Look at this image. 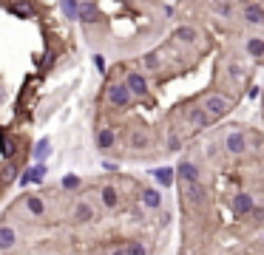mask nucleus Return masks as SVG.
Instances as JSON below:
<instances>
[{
  "mask_svg": "<svg viewBox=\"0 0 264 255\" xmlns=\"http://www.w3.org/2000/svg\"><path fill=\"white\" fill-rule=\"evenodd\" d=\"M227 111H230V99H227V96H219V94L207 96V114H210V116H225Z\"/></svg>",
  "mask_w": 264,
  "mask_h": 255,
  "instance_id": "f257e3e1",
  "label": "nucleus"
},
{
  "mask_svg": "<svg viewBox=\"0 0 264 255\" xmlns=\"http://www.w3.org/2000/svg\"><path fill=\"white\" fill-rule=\"evenodd\" d=\"M185 196L190 198L193 204H205V190L196 185V182H185Z\"/></svg>",
  "mask_w": 264,
  "mask_h": 255,
  "instance_id": "f03ea898",
  "label": "nucleus"
},
{
  "mask_svg": "<svg viewBox=\"0 0 264 255\" xmlns=\"http://www.w3.org/2000/svg\"><path fill=\"white\" fill-rule=\"evenodd\" d=\"M233 210H236L239 216H244V213H250V210H253V198L247 196V193H239V196L233 198Z\"/></svg>",
  "mask_w": 264,
  "mask_h": 255,
  "instance_id": "7ed1b4c3",
  "label": "nucleus"
},
{
  "mask_svg": "<svg viewBox=\"0 0 264 255\" xmlns=\"http://www.w3.org/2000/svg\"><path fill=\"white\" fill-rule=\"evenodd\" d=\"M108 99L114 105H128V85H114L108 91Z\"/></svg>",
  "mask_w": 264,
  "mask_h": 255,
  "instance_id": "20e7f679",
  "label": "nucleus"
},
{
  "mask_svg": "<svg viewBox=\"0 0 264 255\" xmlns=\"http://www.w3.org/2000/svg\"><path fill=\"white\" fill-rule=\"evenodd\" d=\"M0 148H3V156H6V159H12L14 153H17V142H14L9 133L0 130Z\"/></svg>",
  "mask_w": 264,
  "mask_h": 255,
  "instance_id": "39448f33",
  "label": "nucleus"
},
{
  "mask_svg": "<svg viewBox=\"0 0 264 255\" xmlns=\"http://www.w3.org/2000/svg\"><path fill=\"white\" fill-rule=\"evenodd\" d=\"M128 91H134V94H139V96H142V94L148 91V82H145V77L131 74V77H128Z\"/></svg>",
  "mask_w": 264,
  "mask_h": 255,
  "instance_id": "423d86ee",
  "label": "nucleus"
},
{
  "mask_svg": "<svg viewBox=\"0 0 264 255\" xmlns=\"http://www.w3.org/2000/svg\"><path fill=\"white\" fill-rule=\"evenodd\" d=\"M227 148H230V153H241L244 148H247V142H244L241 133H230V136H227Z\"/></svg>",
  "mask_w": 264,
  "mask_h": 255,
  "instance_id": "0eeeda50",
  "label": "nucleus"
},
{
  "mask_svg": "<svg viewBox=\"0 0 264 255\" xmlns=\"http://www.w3.org/2000/svg\"><path fill=\"white\" fill-rule=\"evenodd\" d=\"M179 176H182L185 182H196V179H199V170H196L190 162H182L179 164Z\"/></svg>",
  "mask_w": 264,
  "mask_h": 255,
  "instance_id": "6e6552de",
  "label": "nucleus"
},
{
  "mask_svg": "<svg viewBox=\"0 0 264 255\" xmlns=\"http://www.w3.org/2000/svg\"><path fill=\"white\" fill-rule=\"evenodd\" d=\"M43 173H46V167H43V164H37V167H32V170H29V173L20 179V185H29V182H40V179H43Z\"/></svg>",
  "mask_w": 264,
  "mask_h": 255,
  "instance_id": "1a4fd4ad",
  "label": "nucleus"
},
{
  "mask_svg": "<svg viewBox=\"0 0 264 255\" xmlns=\"http://www.w3.org/2000/svg\"><path fill=\"white\" fill-rule=\"evenodd\" d=\"M12 12L17 14V17H32V3H26V0H14Z\"/></svg>",
  "mask_w": 264,
  "mask_h": 255,
  "instance_id": "9d476101",
  "label": "nucleus"
},
{
  "mask_svg": "<svg viewBox=\"0 0 264 255\" xmlns=\"http://www.w3.org/2000/svg\"><path fill=\"white\" fill-rule=\"evenodd\" d=\"M97 145H100V148H111V145H114V130H111V128H105V130H100V136H97Z\"/></svg>",
  "mask_w": 264,
  "mask_h": 255,
  "instance_id": "9b49d317",
  "label": "nucleus"
},
{
  "mask_svg": "<svg viewBox=\"0 0 264 255\" xmlns=\"http://www.w3.org/2000/svg\"><path fill=\"white\" fill-rule=\"evenodd\" d=\"M188 119H190V125L199 130V128H205V122H207V114L205 111H188Z\"/></svg>",
  "mask_w": 264,
  "mask_h": 255,
  "instance_id": "f8f14e48",
  "label": "nucleus"
},
{
  "mask_svg": "<svg viewBox=\"0 0 264 255\" xmlns=\"http://www.w3.org/2000/svg\"><path fill=\"white\" fill-rule=\"evenodd\" d=\"M14 244V230H9V227H0V250H9Z\"/></svg>",
  "mask_w": 264,
  "mask_h": 255,
  "instance_id": "ddd939ff",
  "label": "nucleus"
},
{
  "mask_svg": "<svg viewBox=\"0 0 264 255\" xmlns=\"http://www.w3.org/2000/svg\"><path fill=\"white\" fill-rule=\"evenodd\" d=\"M244 17H247L250 23H262V17H264L262 6H247V9H244Z\"/></svg>",
  "mask_w": 264,
  "mask_h": 255,
  "instance_id": "4468645a",
  "label": "nucleus"
},
{
  "mask_svg": "<svg viewBox=\"0 0 264 255\" xmlns=\"http://www.w3.org/2000/svg\"><path fill=\"white\" fill-rule=\"evenodd\" d=\"M77 17H80L82 23H94V20H97V9H94V6H80V14H77Z\"/></svg>",
  "mask_w": 264,
  "mask_h": 255,
  "instance_id": "2eb2a0df",
  "label": "nucleus"
},
{
  "mask_svg": "<svg viewBox=\"0 0 264 255\" xmlns=\"http://www.w3.org/2000/svg\"><path fill=\"white\" fill-rule=\"evenodd\" d=\"M142 201H145V207H159V193H156V190H145V193H142Z\"/></svg>",
  "mask_w": 264,
  "mask_h": 255,
  "instance_id": "dca6fc26",
  "label": "nucleus"
},
{
  "mask_svg": "<svg viewBox=\"0 0 264 255\" xmlns=\"http://www.w3.org/2000/svg\"><path fill=\"white\" fill-rule=\"evenodd\" d=\"M176 37H179L182 43H193V40H196V32H193V29H188V26H182V29H176Z\"/></svg>",
  "mask_w": 264,
  "mask_h": 255,
  "instance_id": "f3484780",
  "label": "nucleus"
},
{
  "mask_svg": "<svg viewBox=\"0 0 264 255\" xmlns=\"http://www.w3.org/2000/svg\"><path fill=\"white\" fill-rule=\"evenodd\" d=\"M247 51H250L253 57H264V43L262 40H250V43H247Z\"/></svg>",
  "mask_w": 264,
  "mask_h": 255,
  "instance_id": "a211bd4d",
  "label": "nucleus"
},
{
  "mask_svg": "<svg viewBox=\"0 0 264 255\" xmlns=\"http://www.w3.org/2000/svg\"><path fill=\"white\" fill-rule=\"evenodd\" d=\"M63 12L69 14V17H77V14H80V6H77V0H63Z\"/></svg>",
  "mask_w": 264,
  "mask_h": 255,
  "instance_id": "6ab92c4d",
  "label": "nucleus"
},
{
  "mask_svg": "<svg viewBox=\"0 0 264 255\" xmlns=\"http://www.w3.org/2000/svg\"><path fill=\"white\" fill-rule=\"evenodd\" d=\"M131 145H134V148H145V145H148V136H145L142 130H134V133H131Z\"/></svg>",
  "mask_w": 264,
  "mask_h": 255,
  "instance_id": "aec40b11",
  "label": "nucleus"
},
{
  "mask_svg": "<svg viewBox=\"0 0 264 255\" xmlns=\"http://www.w3.org/2000/svg\"><path fill=\"white\" fill-rule=\"evenodd\" d=\"M103 201H105V207H114L116 204V190L114 187H105L103 190Z\"/></svg>",
  "mask_w": 264,
  "mask_h": 255,
  "instance_id": "412c9836",
  "label": "nucleus"
},
{
  "mask_svg": "<svg viewBox=\"0 0 264 255\" xmlns=\"http://www.w3.org/2000/svg\"><path fill=\"white\" fill-rule=\"evenodd\" d=\"M156 179H159V185H171V182H173V170L159 167V170H156Z\"/></svg>",
  "mask_w": 264,
  "mask_h": 255,
  "instance_id": "4be33fe9",
  "label": "nucleus"
},
{
  "mask_svg": "<svg viewBox=\"0 0 264 255\" xmlns=\"http://www.w3.org/2000/svg\"><path fill=\"white\" fill-rule=\"evenodd\" d=\"M26 204H29V210H32L35 216H40V213H43V201H40L37 196H29V201H26Z\"/></svg>",
  "mask_w": 264,
  "mask_h": 255,
  "instance_id": "5701e85b",
  "label": "nucleus"
},
{
  "mask_svg": "<svg viewBox=\"0 0 264 255\" xmlns=\"http://www.w3.org/2000/svg\"><path fill=\"white\" fill-rule=\"evenodd\" d=\"M74 216H77V221H88L94 216L91 213V207H88V204H80V207H77V213H74Z\"/></svg>",
  "mask_w": 264,
  "mask_h": 255,
  "instance_id": "b1692460",
  "label": "nucleus"
},
{
  "mask_svg": "<svg viewBox=\"0 0 264 255\" xmlns=\"http://www.w3.org/2000/svg\"><path fill=\"white\" fill-rule=\"evenodd\" d=\"M48 148H51L48 139H40V142H37V148H35V159H43V156L48 153Z\"/></svg>",
  "mask_w": 264,
  "mask_h": 255,
  "instance_id": "393cba45",
  "label": "nucleus"
},
{
  "mask_svg": "<svg viewBox=\"0 0 264 255\" xmlns=\"http://www.w3.org/2000/svg\"><path fill=\"white\" fill-rule=\"evenodd\" d=\"M119 253H145V250H142V247H139V244H128V247H119Z\"/></svg>",
  "mask_w": 264,
  "mask_h": 255,
  "instance_id": "a878e982",
  "label": "nucleus"
},
{
  "mask_svg": "<svg viewBox=\"0 0 264 255\" xmlns=\"http://www.w3.org/2000/svg\"><path fill=\"white\" fill-rule=\"evenodd\" d=\"M77 185H80L77 176H66V179H63V187H77Z\"/></svg>",
  "mask_w": 264,
  "mask_h": 255,
  "instance_id": "bb28decb",
  "label": "nucleus"
},
{
  "mask_svg": "<svg viewBox=\"0 0 264 255\" xmlns=\"http://www.w3.org/2000/svg\"><path fill=\"white\" fill-rule=\"evenodd\" d=\"M250 213H253V216H256V221H264V210H262V207H259V210L253 207Z\"/></svg>",
  "mask_w": 264,
  "mask_h": 255,
  "instance_id": "cd10ccee",
  "label": "nucleus"
},
{
  "mask_svg": "<svg viewBox=\"0 0 264 255\" xmlns=\"http://www.w3.org/2000/svg\"><path fill=\"white\" fill-rule=\"evenodd\" d=\"M3 179H6V182H9V179H14V167H6V170H3Z\"/></svg>",
  "mask_w": 264,
  "mask_h": 255,
  "instance_id": "c85d7f7f",
  "label": "nucleus"
},
{
  "mask_svg": "<svg viewBox=\"0 0 264 255\" xmlns=\"http://www.w3.org/2000/svg\"><path fill=\"white\" fill-rule=\"evenodd\" d=\"M168 145H171V151H179V139H176V136H171V142H168Z\"/></svg>",
  "mask_w": 264,
  "mask_h": 255,
  "instance_id": "c756f323",
  "label": "nucleus"
}]
</instances>
